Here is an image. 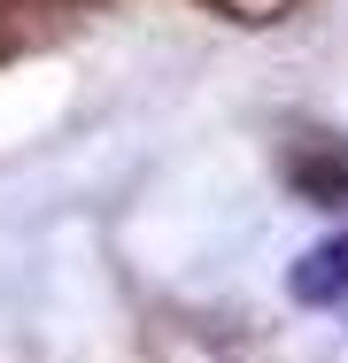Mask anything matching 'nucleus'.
I'll return each mask as SVG.
<instances>
[{"instance_id": "1", "label": "nucleus", "mask_w": 348, "mask_h": 363, "mask_svg": "<svg viewBox=\"0 0 348 363\" xmlns=\"http://www.w3.org/2000/svg\"><path fill=\"white\" fill-rule=\"evenodd\" d=\"M286 186L310 194V201H325V209L348 201V140H325V132L302 140L294 155H286Z\"/></svg>"}, {"instance_id": "2", "label": "nucleus", "mask_w": 348, "mask_h": 363, "mask_svg": "<svg viewBox=\"0 0 348 363\" xmlns=\"http://www.w3.org/2000/svg\"><path fill=\"white\" fill-rule=\"evenodd\" d=\"M294 294H302V301H348V240H325L317 255H302Z\"/></svg>"}, {"instance_id": "3", "label": "nucleus", "mask_w": 348, "mask_h": 363, "mask_svg": "<svg viewBox=\"0 0 348 363\" xmlns=\"http://www.w3.org/2000/svg\"><path fill=\"white\" fill-rule=\"evenodd\" d=\"M209 16H224V23H278V16H294L302 0H202Z\"/></svg>"}, {"instance_id": "4", "label": "nucleus", "mask_w": 348, "mask_h": 363, "mask_svg": "<svg viewBox=\"0 0 348 363\" xmlns=\"http://www.w3.org/2000/svg\"><path fill=\"white\" fill-rule=\"evenodd\" d=\"M85 8H101V0H0V23H16V16H31V23H62V16H85Z\"/></svg>"}, {"instance_id": "5", "label": "nucleus", "mask_w": 348, "mask_h": 363, "mask_svg": "<svg viewBox=\"0 0 348 363\" xmlns=\"http://www.w3.org/2000/svg\"><path fill=\"white\" fill-rule=\"evenodd\" d=\"M0 47H8V39H0Z\"/></svg>"}]
</instances>
